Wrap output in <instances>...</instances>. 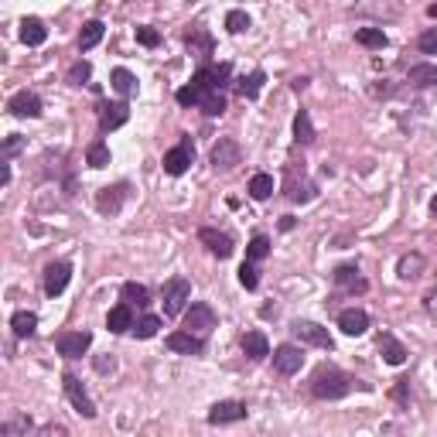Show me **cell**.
I'll use <instances>...</instances> for the list:
<instances>
[{
  "instance_id": "obj_7",
  "label": "cell",
  "mask_w": 437,
  "mask_h": 437,
  "mask_svg": "<svg viewBox=\"0 0 437 437\" xmlns=\"http://www.w3.org/2000/svg\"><path fill=\"white\" fill-rule=\"evenodd\" d=\"M69 281H72V263L69 260H55L45 267V294L48 297H58L69 287Z\"/></svg>"
},
{
  "instance_id": "obj_11",
  "label": "cell",
  "mask_w": 437,
  "mask_h": 437,
  "mask_svg": "<svg viewBox=\"0 0 437 437\" xmlns=\"http://www.w3.org/2000/svg\"><path fill=\"white\" fill-rule=\"evenodd\" d=\"M168 349H171V352H181V356H202V352H206V338L184 328V332L168 335Z\"/></svg>"
},
{
  "instance_id": "obj_46",
  "label": "cell",
  "mask_w": 437,
  "mask_h": 437,
  "mask_svg": "<svg viewBox=\"0 0 437 437\" xmlns=\"http://www.w3.org/2000/svg\"><path fill=\"white\" fill-rule=\"evenodd\" d=\"M420 48L427 55L437 52V31H424V34H420Z\"/></svg>"
},
{
  "instance_id": "obj_10",
  "label": "cell",
  "mask_w": 437,
  "mask_h": 437,
  "mask_svg": "<svg viewBox=\"0 0 437 437\" xmlns=\"http://www.w3.org/2000/svg\"><path fill=\"white\" fill-rule=\"evenodd\" d=\"M239 420H246V403H239V400H219V403H212V410H208V424H215V427L239 424Z\"/></svg>"
},
{
  "instance_id": "obj_41",
  "label": "cell",
  "mask_w": 437,
  "mask_h": 437,
  "mask_svg": "<svg viewBox=\"0 0 437 437\" xmlns=\"http://www.w3.org/2000/svg\"><path fill=\"white\" fill-rule=\"evenodd\" d=\"M31 431V417H14L7 424H0V434L4 437H18V434H27Z\"/></svg>"
},
{
  "instance_id": "obj_22",
  "label": "cell",
  "mask_w": 437,
  "mask_h": 437,
  "mask_svg": "<svg viewBox=\"0 0 437 437\" xmlns=\"http://www.w3.org/2000/svg\"><path fill=\"white\" fill-rule=\"evenodd\" d=\"M243 352H246L250 359H267V356H270V342H267V335L263 332H246L243 335Z\"/></svg>"
},
{
  "instance_id": "obj_4",
  "label": "cell",
  "mask_w": 437,
  "mask_h": 437,
  "mask_svg": "<svg viewBox=\"0 0 437 437\" xmlns=\"http://www.w3.org/2000/svg\"><path fill=\"white\" fill-rule=\"evenodd\" d=\"M191 161H195V147H191V140L188 137H181L178 147H171L168 154H164V171L171 175V178H178V175H184L188 168H191Z\"/></svg>"
},
{
  "instance_id": "obj_25",
  "label": "cell",
  "mask_w": 437,
  "mask_h": 437,
  "mask_svg": "<svg viewBox=\"0 0 437 437\" xmlns=\"http://www.w3.org/2000/svg\"><path fill=\"white\" fill-rule=\"evenodd\" d=\"M335 283L345 287V290H365V281L359 277V267H352V263H345V267L335 270Z\"/></svg>"
},
{
  "instance_id": "obj_6",
  "label": "cell",
  "mask_w": 437,
  "mask_h": 437,
  "mask_svg": "<svg viewBox=\"0 0 437 437\" xmlns=\"http://www.w3.org/2000/svg\"><path fill=\"white\" fill-rule=\"evenodd\" d=\"M184 328L206 338V335L212 332V328H215V311L208 308L206 301H195L191 308L184 311Z\"/></svg>"
},
{
  "instance_id": "obj_44",
  "label": "cell",
  "mask_w": 437,
  "mask_h": 437,
  "mask_svg": "<svg viewBox=\"0 0 437 437\" xmlns=\"http://www.w3.org/2000/svg\"><path fill=\"white\" fill-rule=\"evenodd\" d=\"M137 41H140V45H144V48H157V45H161V34H157L154 27H137Z\"/></svg>"
},
{
  "instance_id": "obj_20",
  "label": "cell",
  "mask_w": 437,
  "mask_h": 437,
  "mask_svg": "<svg viewBox=\"0 0 437 437\" xmlns=\"http://www.w3.org/2000/svg\"><path fill=\"white\" fill-rule=\"evenodd\" d=\"M127 120H130V106L127 103H106L103 109H100V127L103 130L123 127Z\"/></svg>"
},
{
  "instance_id": "obj_49",
  "label": "cell",
  "mask_w": 437,
  "mask_h": 437,
  "mask_svg": "<svg viewBox=\"0 0 437 437\" xmlns=\"http://www.w3.org/2000/svg\"><path fill=\"white\" fill-rule=\"evenodd\" d=\"M96 369H100V372H109V369H113V359H96Z\"/></svg>"
},
{
  "instance_id": "obj_17",
  "label": "cell",
  "mask_w": 437,
  "mask_h": 437,
  "mask_svg": "<svg viewBox=\"0 0 437 437\" xmlns=\"http://www.w3.org/2000/svg\"><path fill=\"white\" fill-rule=\"evenodd\" d=\"M133 325H137V321H133V304H127V301H123V304H116V308L109 311V318H106V328H109L113 335L130 332Z\"/></svg>"
},
{
  "instance_id": "obj_2",
  "label": "cell",
  "mask_w": 437,
  "mask_h": 437,
  "mask_svg": "<svg viewBox=\"0 0 437 437\" xmlns=\"http://www.w3.org/2000/svg\"><path fill=\"white\" fill-rule=\"evenodd\" d=\"M161 297H164V314H181L184 304L191 301V283L184 281V277H171V281L164 283V290H161Z\"/></svg>"
},
{
  "instance_id": "obj_8",
  "label": "cell",
  "mask_w": 437,
  "mask_h": 437,
  "mask_svg": "<svg viewBox=\"0 0 437 437\" xmlns=\"http://www.w3.org/2000/svg\"><path fill=\"white\" fill-rule=\"evenodd\" d=\"M239 161H243V147L232 137H219V144L212 147V168L215 171H229Z\"/></svg>"
},
{
  "instance_id": "obj_13",
  "label": "cell",
  "mask_w": 437,
  "mask_h": 437,
  "mask_svg": "<svg viewBox=\"0 0 437 437\" xmlns=\"http://www.w3.org/2000/svg\"><path fill=\"white\" fill-rule=\"evenodd\" d=\"M199 239H202V243H206L208 246V253H212V257H219V260H229L232 257V250H236V246H232V236L229 232H219V229H199Z\"/></svg>"
},
{
  "instance_id": "obj_48",
  "label": "cell",
  "mask_w": 437,
  "mask_h": 437,
  "mask_svg": "<svg viewBox=\"0 0 437 437\" xmlns=\"http://www.w3.org/2000/svg\"><path fill=\"white\" fill-rule=\"evenodd\" d=\"M427 311H431V314H437V290H431V294H427Z\"/></svg>"
},
{
  "instance_id": "obj_29",
  "label": "cell",
  "mask_w": 437,
  "mask_h": 437,
  "mask_svg": "<svg viewBox=\"0 0 437 437\" xmlns=\"http://www.w3.org/2000/svg\"><path fill=\"white\" fill-rule=\"evenodd\" d=\"M11 328H14L18 338H31L34 328H38V314H34V311H18V314L11 318Z\"/></svg>"
},
{
  "instance_id": "obj_12",
  "label": "cell",
  "mask_w": 437,
  "mask_h": 437,
  "mask_svg": "<svg viewBox=\"0 0 437 437\" xmlns=\"http://www.w3.org/2000/svg\"><path fill=\"white\" fill-rule=\"evenodd\" d=\"M7 109H11L14 116H21V120H34V116H41V100H38V93H27V89H21V93H14V96H11Z\"/></svg>"
},
{
  "instance_id": "obj_28",
  "label": "cell",
  "mask_w": 437,
  "mask_h": 437,
  "mask_svg": "<svg viewBox=\"0 0 437 437\" xmlns=\"http://www.w3.org/2000/svg\"><path fill=\"white\" fill-rule=\"evenodd\" d=\"M188 48H191V55H199V58L212 55V34H208L206 27H191L188 31Z\"/></svg>"
},
{
  "instance_id": "obj_39",
  "label": "cell",
  "mask_w": 437,
  "mask_h": 437,
  "mask_svg": "<svg viewBox=\"0 0 437 437\" xmlns=\"http://www.w3.org/2000/svg\"><path fill=\"white\" fill-rule=\"evenodd\" d=\"M202 113L206 116H222L226 113V96L222 93H208L206 100H202Z\"/></svg>"
},
{
  "instance_id": "obj_45",
  "label": "cell",
  "mask_w": 437,
  "mask_h": 437,
  "mask_svg": "<svg viewBox=\"0 0 437 437\" xmlns=\"http://www.w3.org/2000/svg\"><path fill=\"white\" fill-rule=\"evenodd\" d=\"M93 76V69H89V62H76V65H72V69H69V82H72V86H82V82H86V79Z\"/></svg>"
},
{
  "instance_id": "obj_18",
  "label": "cell",
  "mask_w": 437,
  "mask_h": 437,
  "mask_svg": "<svg viewBox=\"0 0 437 437\" xmlns=\"http://www.w3.org/2000/svg\"><path fill=\"white\" fill-rule=\"evenodd\" d=\"M338 328L345 335H365V328H369V314L362 308H349L338 314Z\"/></svg>"
},
{
  "instance_id": "obj_37",
  "label": "cell",
  "mask_w": 437,
  "mask_h": 437,
  "mask_svg": "<svg viewBox=\"0 0 437 437\" xmlns=\"http://www.w3.org/2000/svg\"><path fill=\"white\" fill-rule=\"evenodd\" d=\"M86 161H89V168H106L109 164V147L103 140H93L89 151H86Z\"/></svg>"
},
{
  "instance_id": "obj_33",
  "label": "cell",
  "mask_w": 437,
  "mask_h": 437,
  "mask_svg": "<svg viewBox=\"0 0 437 437\" xmlns=\"http://www.w3.org/2000/svg\"><path fill=\"white\" fill-rule=\"evenodd\" d=\"M356 41H359L362 48H386L383 27H359V31H356Z\"/></svg>"
},
{
  "instance_id": "obj_24",
  "label": "cell",
  "mask_w": 437,
  "mask_h": 437,
  "mask_svg": "<svg viewBox=\"0 0 437 437\" xmlns=\"http://www.w3.org/2000/svg\"><path fill=\"white\" fill-rule=\"evenodd\" d=\"M103 34H106L103 21H89V25H82V31H79V48H82V52L96 48V45L103 41Z\"/></svg>"
},
{
  "instance_id": "obj_5",
  "label": "cell",
  "mask_w": 437,
  "mask_h": 437,
  "mask_svg": "<svg viewBox=\"0 0 437 437\" xmlns=\"http://www.w3.org/2000/svg\"><path fill=\"white\" fill-rule=\"evenodd\" d=\"M89 345H93V335L89 332H62L55 338V349L65 359H82L89 352Z\"/></svg>"
},
{
  "instance_id": "obj_15",
  "label": "cell",
  "mask_w": 437,
  "mask_h": 437,
  "mask_svg": "<svg viewBox=\"0 0 437 437\" xmlns=\"http://www.w3.org/2000/svg\"><path fill=\"white\" fill-rule=\"evenodd\" d=\"M127 202V181H120V184H113V188H103L100 195H96V208L103 212V215H116L120 208Z\"/></svg>"
},
{
  "instance_id": "obj_19",
  "label": "cell",
  "mask_w": 437,
  "mask_h": 437,
  "mask_svg": "<svg viewBox=\"0 0 437 437\" xmlns=\"http://www.w3.org/2000/svg\"><path fill=\"white\" fill-rule=\"evenodd\" d=\"M21 41L31 45V48H38V45H45L48 41V27L41 18H25L21 21Z\"/></svg>"
},
{
  "instance_id": "obj_14",
  "label": "cell",
  "mask_w": 437,
  "mask_h": 437,
  "mask_svg": "<svg viewBox=\"0 0 437 437\" xmlns=\"http://www.w3.org/2000/svg\"><path fill=\"white\" fill-rule=\"evenodd\" d=\"M301 365H304V356H301L297 345H281V349H274V369H277L281 376H294Z\"/></svg>"
},
{
  "instance_id": "obj_26",
  "label": "cell",
  "mask_w": 437,
  "mask_h": 437,
  "mask_svg": "<svg viewBox=\"0 0 437 437\" xmlns=\"http://www.w3.org/2000/svg\"><path fill=\"white\" fill-rule=\"evenodd\" d=\"M263 82H267V72L257 69V72H250V76L239 79V86H236V89H239V96H243V100H257L260 89H263Z\"/></svg>"
},
{
  "instance_id": "obj_30",
  "label": "cell",
  "mask_w": 437,
  "mask_h": 437,
  "mask_svg": "<svg viewBox=\"0 0 437 437\" xmlns=\"http://www.w3.org/2000/svg\"><path fill=\"white\" fill-rule=\"evenodd\" d=\"M109 82H113V89L127 100V96H133L137 93V76L130 72V69H113V76H109Z\"/></svg>"
},
{
  "instance_id": "obj_38",
  "label": "cell",
  "mask_w": 437,
  "mask_h": 437,
  "mask_svg": "<svg viewBox=\"0 0 437 437\" xmlns=\"http://www.w3.org/2000/svg\"><path fill=\"white\" fill-rule=\"evenodd\" d=\"M133 332H137V338H154V335L161 332V318H157V314H144V318L133 325Z\"/></svg>"
},
{
  "instance_id": "obj_32",
  "label": "cell",
  "mask_w": 437,
  "mask_h": 437,
  "mask_svg": "<svg viewBox=\"0 0 437 437\" xmlns=\"http://www.w3.org/2000/svg\"><path fill=\"white\" fill-rule=\"evenodd\" d=\"M410 82L413 86H437V65L434 62H420V65H413Z\"/></svg>"
},
{
  "instance_id": "obj_21",
  "label": "cell",
  "mask_w": 437,
  "mask_h": 437,
  "mask_svg": "<svg viewBox=\"0 0 437 437\" xmlns=\"http://www.w3.org/2000/svg\"><path fill=\"white\" fill-rule=\"evenodd\" d=\"M314 181H308V178H301V184H297V175H294V168L287 171V199L290 202H311L314 199Z\"/></svg>"
},
{
  "instance_id": "obj_27",
  "label": "cell",
  "mask_w": 437,
  "mask_h": 437,
  "mask_svg": "<svg viewBox=\"0 0 437 437\" xmlns=\"http://www.w3.org/2000/svg\"><path fill=\"white\" fill-rule=\"evenodd\" d=\"M274 195V175H267V171H257L253 178H250V199H257V202H267Z\"/></svg>"
},
{
  "instance_id": "obj_9",
  "label": "cell",
  "mask_w": 437,
  "mask_h": 437,
  "mask_svg": "<svg viewBox=\"0 0 437 437\" xmlns=\"http://www.w3.org/2000/svg\"><path fill=\"white\" fill-rule=\"evenodd\" d=\"M62 386H65V396L72 400V407H76L86 420H93V417H96V403L89 400V393L82 389V383H79L72 372H65V376H62Z\"/></svg>"
},
{
  "instance_id": "obj_43",
  "label": "cell",
  "mask_w": 437,
  "mask_h": 437,
  "mask_svg": "<svg viewBox=\"0 0 437 437\" xmlns=\"http://www.w3.org/2000/svg\"><path fill=\"white\" fill-rule=\"evenodd\" d=\"M226 27H229L232 34H243V31L250 27V14H246V11H229V14H226Z\"/></svg>"
},
{
  "instance_id": "obj_23",
  "label": "cell",
  "mask_w": 437,
  "mask_h": 437,
  "mask_svg": "<svg viewBox=\"0 0 437 437\" xmlns=\"http://www.w3.org/2000/svg\"><path fill=\"white\" fill-rule=\"evenodd\" d=\"M379 352H383V359L389 365H403L407 362V349L393 338V335H379Z\"/></svg>"
},
{
  "instance_id": "obj_35",
  "label": "cell",
  "mask_w": 437,
  "mask_h": 437,
  "mask_svg": "<svg viewBox=\"0 0 437 437\" xmlns=\"http://www.w3.org/2000/svg\"><path fill=\"white\" fill-rule=\"evenodd\" d=\"M208 93L199 86V82H191V86H181L178 93H175V100H178L181 106H202V100H206Z\"/></svg>"
},
{
  "instance_id": "obj_50",
  "label": "cell",
  "mask_w": 437,
  "mask_h": 437,
  "mask_svg": "<svg viewBox=\"0 0 437 437\" xmlns=\"http://www.w3.org/2000/svg\"><path fill=\"white\" fill-rule=\"evenodd\" d=\"M431 212H434V219H437V195L431 199Z\"/></svg>"
},
{
  "instance_id": "obj_34",
  "label": "cell",
  "mask_w": 437,
  "mask_h": 437,
  "mask_svg": "<svg viewBox=\"0 0 437 437\" xmlns=\"http://www.w3.org/2000/svg\"><path fill=\"white\" fill-rule=\"evenodd\" d=\"M123 301H127V304H137V308H144V304L151 301V290H147L144 283L127 281L123 283Z\"/></svg>"
},
{
  "instance_id": "obj_47",
  "label": "cell",
  "mask_w": 437,
  "mask_h": 437,
  "mask_svg": "<svg viewBox=\"0 0 437 437\" xmlns=\"http://www.w3.org/2000/svg\"><path fill=\"white\" fill-rule=\"evenodd\" d=\"M393 396H396V400H400V403H403V400H407V379H400V386H396V389H393Z\"/></svg>"
},
{
  "instance_id": "obj_51",
  "label": "cell",
  "mask_w": 437,
  "mask_h": 437,
  "mask_svg": "<svg viewBox=\"0 0 437 437\" xmlns=\"http://www.w3.org/2000/svg\"><path fill=\"white\" fill-rule=\"evenodd\" d=\"M427 14H431V18H437V4H431V7H427Z\"/></svg>"
},
{
  "instance_id": "obj_31",
  "label": "cell",
  "mask_w": 437,
  "mask_h": 437,
  "mask_svg": "<svg viewBox=\"0 0 437 437\" xmlns=\"http://www.w3.org/2000/svg\"><path fill=\"white\" fill-rule=\"evenodd\" d=\"M294 140H297V144H311V140H314V123H311L308 109H301V113L294 116Z\"/></svg>"
},
{
  "instance_id": "obj_16",
  "label": "cell",
  "mask_w": 437,
  "mask_h": 437,
  "mask_svg": "<svg viewBox=\"0 0 437 437\" xmlns=\"http://www.w3.org/2000/svg\"><path fill=\"white\" fill-rule=\"evenodd\" d=\"M294 335H297L301 342H308V345L332 349V335H328V328H321V325H314V321H297V325H294Z\"/></svg>"
},
{
  "instance_id": "obj_36",
  "label": "cell",
  "mask_w": 437,
  "mask_h": 437,
  "mask_svg": "<svg viewBox=\"0 0 437 437\" xmlns=\"http://www.w3.org/2000/svg\"><path fill=\"white\" fill-rule=\"evenodd\" d=\"M424 270V257L420 253H410V257L400 260V281H417Z\"/></svg>"
},
{
  "instance_id": "obj_1",
  "label": "cell",
  "mask_w": 437,
  "mask_h": 437,
  "mask_svg": "<svg viewBox=\"0 0 437 437\" xmlns=\"http://www.w3.org/2000/svg\"><path fill=\"white\" fill-rule=\"evenodd\" d=\"M349 389H352V379L335 365H318L311 376V393L318 400H342V396H349Z\"/></svg>"
},
{
  "instance_id": "obj_3",
  "label": "cell",
  "mask_w": 437,
  "mask_h": 437,
  "mask_svg": "<svg viewBox=\"0 0 437 437\" xmlns=\"http://www.w3.org/2000/svg\"><path fill=\"white\" fill-rule=\"evenodd\" d=\"M229 79H232V65L219 62V65H202L191 82H199L206 93H222V89L229 86Z\"/></svg>"
},
{
  "instance_id": "obj_40",
  "label": "cell",
  "mask_w": 437,
  "mask_h": 437,
  "mask_svg": "<svg viewBox=\"0 0 437 437\" xmlns=\"http://www.w3.org/2000/svg\"><path fill=\"white\" fill-rule=\"evenodd\" d=\"M270 257V239L267 236H253L246 246V260H267Z\"/></svg>"
},
{
  "instance_id": "obj_42",
  "label": "cell",
  "mask_w": 437,
  "mask_h": 437,
  "mask_svg": "<svg viewBox=\"0 0 437 437\" xmlns=\"http://www.w3.org/2000/svg\"><path fill=\"white\" fill-rule=\"evenodd\" d=\"M239 283H243L246 290H257L260 287V270L253 267V260H246V263L239 267Z\"/></svg>"
}]
</instances>
